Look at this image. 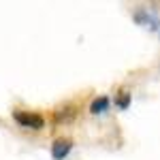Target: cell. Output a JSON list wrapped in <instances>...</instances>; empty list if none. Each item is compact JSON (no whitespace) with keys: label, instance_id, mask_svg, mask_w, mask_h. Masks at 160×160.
<instances>
[{"label":"cell","instance_id":"obj_6","mask_svg":"<svg viewBox=\"0 0 160 160\" xmlns=\"http://www.w3.org/2000/svg\"><path fill=\"white\" fill-rule=\"evenodd\" d=\"M135 19H137L141 26H145V28H152V30H156V28H158V26H156V19H154L149 13H145V11L135 13Z\"/></svg>","mask_w":160,"mask_h":160},{"label":"cell","instance_id":"obj_3","mask_svg":"<svg viewBox=\"0 0 160 160\" xmlns=\"http://www.w3.org/2000/svg\"><path fill=\"white\" fill-rule=\"evenodd\" d=\"M71 149H73V139L60 137V139H56L53 145H51V158L53 160H64L71 154Z\"/></svg>","mask_w":160,"mask_h":160},{"label":"cell","instance_id":"obj_5","mask_svg":"<svg viewBox=\"0 0 160 160\" xmlns=\"http://www.w3.org/2000/svg\"><path fill=\"white\" fill-rule=\"evenodd\" d=\"M130 102H132V94H130V90L128 88H120L118 92H115V107L120 111H126L130 107Z\"/></svg>","mask_w":160,"mask_h":160},{"label":"cell","instance_id":"obj_2","mask_svg":"<svg viewBox=\"0 0 160 160\" xmlns=\"http://www.w3.org/2000/svg\"><path fill=\"white\" fill-rule=\"evenodd\" d=\"M77 105L75 102H66V105H62V107H58V109H53V113H51V120H53V124H71L77 118Z\"/></svg>","mask_w":160,"mask_h":160},{"label":"cell","instance_id":"obj_1","mask_svg":"<svg viewBox=\"0 0 160 160\" xmlns=\"http://www.w3.org/2000/svg\"><path fill=\"white\" fill-rule=\"evenodd\" d=\"M13 120L19 124L22 128H32V130H41L45 128V118L37 113V111H22L15 109L13 111Z\"/></svg>","mask_w":160,"mask_h":160},{"label":"cell","instance_id":"obj_4","mask_svg":"<svg viewBox=\"0 0 160 160\" xmlns=\"http://www.w3.org/2000/svg\"><path fill=\"white\" fill-rule=\"evenodd\" d=\"M109 105H111L109 96H96V98L90 102V113L92 115H102V113L109 111Z\"/></svg>","mask_w":160,"mask_h":160}]
</instances>
